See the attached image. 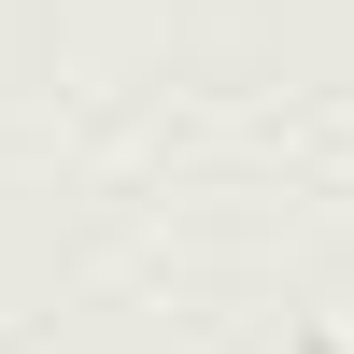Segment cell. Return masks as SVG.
I'll list each match as a JSON object with an SVG mask.
<instances>
[{
	"mask_svg": "<svg viewBox=\"0 0 354 354\" xmlns=\"http://www.w3.org/2000/svg\"><path fill=\"white\" fill-rule=\"evenodd\" d=\"M312 354H326V340H312Z\"/></svg>",
	"mask_w": 354,
	"mask_h": 354,
	"instance_id": "obj_1",
	"label": "cell"
}]
</instances>
